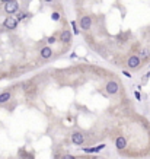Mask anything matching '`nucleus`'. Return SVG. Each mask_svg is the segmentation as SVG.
<instances>
[{"mask_svg":"<svg viewBox=\"0 0 150 159\" xmlns=\"http://www.w3.org/2000/svg\"><path fill=\"white\" fill-rule=\"evenodd\" d=\"M19 9V3L16 2V0H9V2L5 3V12L12 15V13H16Z\"/></svg>","mask_w":150,"mask_h":159,"instance_id":"1","label":"nucleus"},{"mask_svg":"<svg viewBox=\"0 0 150 159\" xmlns=\"http://www.w3.org/2000/svg\"><path fill=\"white\" fill-rule=\"evenodd\" d=\"M140 64H141V58L139 56H131L127 60V66L130 67V69H139Z\"/></svg>","mask_w":150,"mask_h":159,"instance_id":"2","label":"nucleus"},{"mask_svg":"<svg viewBox=\"0 0 150 159\" xmlns=\"http://www.w3.org/2000/svg\"><path fill=\"white\" fill-rule=\"evenodd\" d=\"M18 24L19 22L15 19V18H12V16H9V18H6L5 19V22H3V26L6 28V29H16V26H18Z\"/></svg>","mask_w":150,"mask_h":159,"instance_id":"3","label":"nucleus"},{"mask_svg":"<svg viewBox=\"0 0 150 159\" xmlns=\"http://www.w3.org/2000/svg\"><path fill=\"white\" fill-rule=\"evenodd\" d=\"M83 142H84V137H83V134H82V133L76 131V133L72 134V143H73V145L80 146V145H83Z\"/></svg>","mask_w":150,"mask_h":159,"instance_id":"4","label":"nucleus"},{"mask_svg":"<svg viewBox=\"0 0 150 159\" xmlns=\"http://www.w3.org/2000/svg\"><path fill=\"white\" fill-rule=\"evenodd\" d=\"M106 92H108L109 95H114V94H117V92H118V83H117L115 80H111V82H108V83H106Z\"/></svg>","mask_w":150,"mask_h":159,"instance_id":"5","label":"nucleus"},{"mask_svg":"<svg viewBox=\"0 0 150 159\" xmlns=\"http://www.w3.org/2000/svg\"><path fill=\"white\" fill-rule=\"evenodd\" d=\"M91 26H92V19H91L89 16H83V18L80 19V28L84 29V31H88Z\"/></svg>","mask_w":150,"mask_h":159,"instance_id":"6","label":"nucleus"},{"mask_svg":"<svg viewBox=\"0 0 150 159\" xmlns=\"http://www.w3.org/2000/svg\"><path fill=\"white\" fill-rule=\"evenodd\" d=\"M60 41L64 42V44H69L72 41V32L70 31H63L60 34Z\"/></svg>","mask_w":150,"mask_h":159,"instance_id":"7","label":"nucleus"},{"mask_svg":"<svg viewBox=\"0 0 150 159\" xmlns=\"http://www.w3.org/2000/svg\"><path fill=\"white\" fill-rule=\"evenodd\" d=\"M39 54H41L42 58H50V57L53 56V50H51L50 47H42L41 51H39Z\"/></svg>","mask_w":150,"mask_h":159,"instance_id":"8","label":"nucleus"},{"mask_svg":"<svg viewBox=\"0 0 150 159\" xmlns=\"http://www.w3.org/2000/svg\"><path fill=\"white\" fill-rule=\"evenodd\" d=\"M115 146H117V149L122 150V149L127 147V140H125L124 137H118V139L115 140Z\"/></svg>","mask_w":150,"mask_h":159,"instance_id":"9","label":"nucleus"},{"mask_svg":"<svg viewBox=\"0 0 150 159\" xmlns=\"http://www.w3.org/2000/svg\"><path fill=\"white\" fill-rule=\"evenodd\" d=\"M139 57H140L141 60H147V58L150 57V51H149L147 48H141V50H140V54H139Z\"/></svg>","mask_w":150,"mask_h":159,"instance_id":"10","label":"nucleus"},{"mask_svg":"<svg viewBox=\"0 0 150 159\" xmlns=\"http://www.w3.org/2000/svg\"><path fill=\"white\" fill-rule=\"evenodd\" d=\"M10 99V92H3L0 94V104H5Z\"/></svg>","mask_w":150,"mask_h":159,"instance_id":"11","label":"nucleus"},{"mask_svg":"<svg viewBox=\"0 0 150 159\" xmlns=\"http://www.w3.org/2000/svg\"><path fill=\"white\" fill-rule=\"evenodd\" d=\"M105 145H101V146H96V147H91V149H84V152L86 153H95V152H99L101 149H103Z\"/></svg>","mask_w":150,"mask_h":159,"instance_id":"12","label":"nucleus"},{"mask_svg":"<svg viewBox=\"0 0 150 159\" xmlns=\"http://www.w3.org/2000/svg\"><path fill=\"white\" fill-rule=\"evenodd\" d=\"M26 16H28V13H26V12H19V13L16 15V18H15V19H16L18 22H20V20H24Z\"/></svg>","mask_w":150,"mask_h":159,"instance_id":"13","label":"nucleus"},{"mask_svg":"<svg viewBox=\"0 0 150 159\" xmlns=\"http://www.w3.org/2000/svg\"><path fill=\"white\" fill-rule=\"evenodd\" d=\"M51 19H53V20H55V22H57V20H60V13H58V12H53Z\"/></svg>","mask_w":150,"mask_h":159,"instance_id":"14","label":"nucleus"},{"mask_svg":"<svg viewBox=\"0 0 150 159\" xmlns=\"http://www.w3.org/2000/svg\"><path fill=\"white\" fill-rule=\"evenodd\" d=\"M63 159H76V156H72V155H64Z\"/></svg>","mask_w":150,"mask_h":159,"instance_id":"15","label":"nucleus"},{"mask_svg":"<svg viewBox=\"0 0 150 159\" xmlns=\"http://www.w3.org/2000/svg\"><path fill=\"white\" fill-rule=\"evenodd\" d=\"M55 41H57V38H55V37H51V38H48V42H50V44H53V42H55Z\"/></svg>","mask_w":150,"mask_h":159,"instance_id":"16","label":"nucleus"},{"mask_svg":"<svg viewBox=\"0 0 150 159\" xmlns=\"http://www.w3.org/2000/svg\"><path fill=\"white\" fill-rule=\"evenodd\" d=\"M72 25L74 26V34H79V29H77V26H76V22H72Z\"/></svg>","mask_w":150,"mask_h":159,"instance_id":"17","label":"nucleus"},{"mask_svg":"<svg viewBox=\"0 0 150 159\" xmlns=\"http://www.w3.org/2000/svg\"><path fill=\"white\" fill-rule=\"evenodd\" d=\"M124 75H125L127 77H131V73H128V72H124Z\"/></svg>","mask_w":150,"mask_h":159,"instance_id":"18","label":"nucleus"},{"mask_svg":"<svg viewBox=\"0 0 150 159\" xmlns=\"http://www.w3.org/2000/svg\"><path fill=\"white\" fill-rule=\"evenodd\" d=\"M149 77H150V72H149V73H147V75H146V76H144V77H143V79H144V80H146V79H149Z\"/></svg>","mask_w":150,"mask_h":159,"instance_id":"19","label":"nucleus"},{"mask_svg":"<svg viewBox=\"0 0 150 159\" xmlns=\"http://www.w3.org/2000/svg\"><path fill=\"white\" fill-rule=\"evenodd\" d=\"M44 2H47V3H51V2H54V0H44Z\"/></svg>","mask_w":150,"mask_h":159,"instance_id":"20","label":"nucleus"},{"mask_svg":"<svg viewBox=\"0 0 150 159\" xmlns=\"http://www.w3.org/2000/svg\"><path fill=\"white\" fill-rule=\"evenodd\" d=\"M0 2H3V3H6V2H9V0H0Z\"/></svg>","mask_w":150,"mask_h":159,"instance_id":"21","label":"nucleus"},{"mask_svg":"<svg viewBox=\"0 0 150 159\" xmlns=\"http://www.w3.org/2000/svg\"><path fill=\"white\" fill-rule=\"evenodd\" d=\"M0 76H2V73H0Z\"/></svg>","mask_w":150,"mask_h":159,"instance_id":"22","label":"nucleus"}]
</instances>
